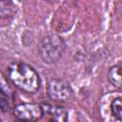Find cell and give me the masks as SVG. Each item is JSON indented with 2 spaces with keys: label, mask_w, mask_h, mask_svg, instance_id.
<instances>
[{
  "label": "cell",
  "mask_w": 122,
  "mask_h": 122,
  "mask_svg": "<svg viewBox=\"0 0 122 122\" xmlns=\"http://www.w3.org/2000/svg\"><path fill=\"white\" fill-rule=\"evenodd\" d=\"M16 122H29V121H24V120H19V121H16Z\"/></svg>",
  "instance_id": "52a82bcc"
},
{
  "label": "cell",
  "mask_w": 122,
  "mask_h": 122,
  "mask_svg": "<svg viewBox=\"0 0 122 122\" xmlns=\"http://www.w3.org/2000/svg\"><path fill=\"white\" fill-rule=\"evenodd\" d=\"M109 79L112 84L117 88H121L122 80H121V67L119 65L113 66L109 71Z\"/></svg>",
  "instance_id": "5b68a950"
},
{
  "label": "cell",
  "mask_w": 122,
  "mask_h": 122,
  "mask_svg": "<svg viewBox=\"0 0 122 122\" xmlns=\"http://www.w3.org/2000/svg\"><path fill=\"white\" fill-rule=\"evenodd\" d=\"M14 114L19 120L33 122L40 119L43 115V109L40 105L24 103L14 108Z\"/></svg>",
  "instance_id": "3957f363"
},
{
  "label": "cell",
  "mask_w": 122,
  "mask_h": 122,
  "mask_svg": "<svg viewBox=\"0 0 122 122\" xmlns=\"http://www.w3.org/2000/svg\"><path fill=\"white\" fill-rule=\"evenodd\" d=\"M48 93L51 98L55 100L66 101L71 97L72 90L65 81L52 79L48 84Z\"/></svg>",
  "instance_id": "277c9868"
},
{
  "label": "cell",
  "mask_w": 122,
  "mask_h": 122,
  "mask_svg": "<svg viewBox=\"0 0 122 122\" xmlns=\"http://www.w3.org/2000/svg\"><path fill=\"white\" fill-rule=\"evenodd\" d=\"M9 77L11 82L21 91L33 93L40 87L39 76L28 64L13 62L9 67Z\"/></svg>",
  "instance_id": "6da1fadb"
},
{
  "label": "cell",
  "mask_w": 122,
  "mask_h": 122,
  "mask_svg": "<svg viewBox=\"0 0 122 122\" xmlns=\"http://www.w3.org/2000/svg\"><path fill=\"white\" fill-rule=\"evenodd\" d=\"M111 110L113 114V116L118 119L121 120V115H122V103H121V98H115L111 105Z\"/></svg>",
  "instance_id": "8992f818"
},
{
  "label": "cell",
  "mask_w": 122,
  "mask_h": 122,
  "mask_svg": "<svg viewBox=\"0 0 122 122\" xmlns=\"http://www.w3.org/2000/svg\"><path fill=\"white\" fill-rule=\"evenodd\" d=\"M39 49L43 60L45 62L51 63L55 62L62 55L64 43L58 36H47L42 40Z\"/></svg>",
  "instance_id": "7a4b0ae2"
}]
</instances>
